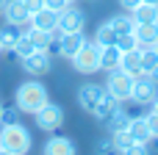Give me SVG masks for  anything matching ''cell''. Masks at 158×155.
<instances>
[{
  "label": "cell",
  "mask_w": 158,
  "mask_h": 155,
  "mask_svg": "<svg viewBox=\"0 0 158 155\" xmlns=\"http://www.w3.org/2000/svg\"><path fill=\"white\" fill-rule=\"evenodd\" d=\"M47 100H50L47 97V89L39 80H25L14 92V105L19 108V114H36Z\"/></svg>",
  "instance_id": "6da1fadb"
},
{
  "label": "cell",
  "mask_w": 158,
  "mask_h": 155,
  "mask_svg": "<svg viewBox=\"0 0 158 155\" xmlns=\"http://www.w3.org/2000/svg\"><path fill=\"white\" fill-rule=\"evenodd\" d=\"M0 150L8 155H25L31 150V133L25 125L11 122V125H0Z\"/></svg>",
  "instance_id": "7a4b0ae2"
},
{
  "label": "cell",
  "mask_w": 158,
  "mask_h": 155,
  "mask_svg": "<svg viewBox=\"0 0 158 155\" xmlns=\"http://www.w3.org/2000/svg\"><path fill=\"white\" fill-rule=\"evenodd\" d=\"M69 61H72L75 72H81V75H94V72H100V44H97L94 39H86L83 47H81Z\"/></svg>",
  "instance_id": "3957f363"
},
{
  "label": "cell",
  "mask_w": 158,
  "mask_h": 155,
  "mask_svg": "<svg viewBox=\"0 0 158 155\" xmlns=\"http://www.w3.org/2000/svg\"><path fill=\"white\" fill-rule=\"evenodd\" d=\"M131 89H133V78H131L128 72H122V69L108 72V80H106V94H111L114 100L125 103V100H131Z\"/></svg>",
  "instance_id": "277c9868"
},
{
  "label": "cell",
  "mask_w": 158,
  "mask_h": 155,
  "mask_svg": "<svg viewBox=\"0 0 158 155\" xmlns=\"http://www.w3.org/2000/svg\"><path fill=\"white\" fill-rule=\"evenodd\" d=\"M19 61H22V69H25L31 78H42V75H47V72L53 69V55H50L47 50H33V53L22 55Z\"/></svg>",
  "instance_id": "5b68a950"
},
{
  "label": "cell",
  "mask_w": 158,
  "mask_h": 155,
  "mask_svg": "<svg viewBox=\"0 0 158 155\" xmlns=\"http://www.w3.org/2000/svg\"><path fill=\"white\" fill-rule=\"evenodd\" d=\"M33 119H36V128H39V130L53 133V130H56V128H61V122H64V108L47 100V103L33 114Z\"/></svg>",
  "instance_id": "8992f818"
},
{
  "label": "cell",
  "mask_w": 158,
  "mask_h": 155,
  "mask_svg": "<svg viewBox=\"0 0 158 155\" xmlns=\"http://www.w3.org/2000/svg\"><path fill=\"white\" fill-rule=\"evenodd\" d=\"M156 97H158V86L153 83L150 75H139V78H133V89H131V100H133V103H139V105H150Z\"/></svg>",
  "instance_id": "52a82bcc"
},
{
  "label": "cell",
  "mask_w": 158,
  "mask_h": 155,
  "mask_svg": "<svg viewBox=\"0 0 158 155\" xmlns=\"http://www.w3.org/2000/svg\"><path fill=\"white\" fill-rule=\"evenodd\" d=\"M58 28H61V33L83 31V28H86V14H83L75 3H69L64 11H58Z\"/></svg>",
  "instance_id": "ba28073f"
},
{
  "label": "cell",
  "mask_w": 158,
  "mask_h": 155,
  "mask_svg": "<svg viewBox=\"0 0 158 155\" xmlns=\"http://www.w3.org/2000/svg\"><path fill=\"white\" fill-rule=\"evenodd\" d=\"M106 97V86L103 83H83L81 89H78V105L83 108V111H94V105L100 103Z\"/></svg>",
  "instance_id": "9c48e42d"
},
{
  "label": "cell",
  "mask_w": 158,
  "mask_h": 155,
  "mask_svg": "<svg viewBox=\"0 0 158 155\" xmlns=\"http://www.w3.org/2000/svg\"><path fill=\"white\" fill-rule=\"evenodd\" d=\"M3 17H6L8 25H17V28H25V25L31 22V11L25 8L22 0H6V6H3Z\"/></svg>",
  "instance_id": "30bf717a"
},
{
  "label": "cell",
  "mask_w": 158,
  "mask_h": 155,
  "mask_svg": "<svg viewBox=\"0 0 158 155\" xmlns=\"http://www.w3.org/2000/svg\"><path fill=\"white\" fill-rule=\"evenodd\" d=\"M133 36H136L139 50H144V47H156V42H158V22H136Z\"/></svg>",
  "instance_id": "8fae6325"
},
{
  "label": "cell",
  "mask_w": 158,
  "mask_h": 155,
  "mask_svg": "<svg viewBox=\"0 0 158 155\" xmlns=\"http://www.w3.org/2000/svg\"><path fill=\"white\" fill-rule=\"evenodd\" d=\"M83 42H86L83 31H75V33H61V36H58V55L72 58V55L83 47Z\"/></svg>",
  "instance_id": "7c38bea8"
},
{
  "label": "cell",
  "mask_w": 158,
  "mask_h": 155,
  "mask_svg": "<svg viewBox=\"0 0 158 155\" xmlns=\"http://www.w3.org/2000/svg\"><path fill=\"white\" fill-rule=\"evenodd\" d=\"M119 69H122V72H128L131 78L144 75V72H142V50H139V47L125 50V53H122V58H119Z\"/></svg>",
  "instance_id": "4fadbf2b"
},
{
  "label": "cell",
  "mask_w": 158,
  "mask_h": 155,
  "mask_svg": "<svg viewBox=\"0 0 158 155\" xmlns=\"http://www.w3.org/2000/svg\"><path fill=\"white\" fill-rule=\"evenodd\" d=\"M33 28L39 31H56L58 28V11H50V8H39L36 14H31V22Z\"/></svg>",
  "instance_id": "5bb4252c"
},
{
  "label": "cell",
  "mask_w": 158,
  "mask_h": 155,
  "mask_svg": "<svg viewBox=\"0 0 158 155\" xmlns=\"http://www.w3.org/2000/svg\"><path fill=\"white\" fill-rule=\"evenodd\" d=\"M44 155H75V141L64 139V136H53L44 141Z\"/></svg>",
  "instance_id": "9a60e30c"
},
{
  "label": "cell",
  "mask_w": 158,
  "mask_h": 155,
  "mask_svg": "<svg viewBox=\"0 0 158 155\" xmlns=\"http://www.w3.org/2000/svg\"><path fill=\"white\" fill-rule=\"evenodd\" d=\"M128 133L133 136V141L136 144H150L153 141V136H150V128H147V122H144V116H131V125H128Z\"/></svg>",
  "instance_id": "2e32d148"
},
{
  "label": "cell",
  "mask_w": 158,
  "mask_h": 155,
  "mask_svg": "<svg viewBox=\"0 0 158 155\" xmlns=\"http://www.w3.org/2000/svg\"><path fill=\"white\" fill-rule=\"evenodd\" d=\"M119 58H122V50H119L117 44L100 47V69H106V72L119 69Z\"/></svg>",
  "instance_id": "e0dca14e"
},
{
  "label": "cell",
  "mask_w": 158,
  "mask_h": 155,
  "mask_svg": "<svg viewBox=\"0 0 158 155\" xmlns=\"http://www.w3.org/2000/svg\"><path fill=\"white\" fill-rule=\"evenodd\" d=\"M111 144H114V153H122V155H133V147H136V141H133V136L128 133V128L114 130V133H111Z\"/></svg>",
  "instance_id": "ac0fdd59"
},
{
  "label": "cell",
  "mask_w": 158,
  "mask_h": 155,
  "mask_svg": "<svg viewBox=\"0 0 158 155\" xmlns=\"http://www.w3.org/2000/svg\"><path fill=\"white\" fill-rule=\"evenodd\" d=\"M131 17H133V22H158V6L139 3V6L131 8Z\"/></svg>",
  "instance_id": "d6986e66"
},
{
  "label": "cell",
  "mask_w": 158,
  "mask_h": 155,
  "mask_svg": "<svg viewBox=\"0 0 158 155\" xmlns=\"http://www.w3.org/2000/svg\"><path fill=\"white\" fill-rule=\"evenodd\" d=\"M19 36H22V31H19L17 25H8V22H6V28L0 31V50H6V53H14V47H17Z\"/></svg>",
  "instance_id": "ffe728a7"
},
{
  "label": "cell",
  "mask_w": 158,
  "mask_h": 155,
  "mask_svg": "<svg viewBox=\"0 0 158 155\" xmlns=\"http://www.w3.org/2000/svg\"><path fill=\"white\" fill-rule=\"evenodd\" d=\"M117 108H119V100H114L111 94H106V97H103V100H100V103L94 105L92 116H94V119H100V122H106V119H108V116H111V114H114Z\"/></svg>",
  "instance_id": "44dd1931"
},
{
  "label": "cell",
  "mask_w": 158,
  "mask_h": 155,
  "mask_svg": "<svg viewBox=\"0 0 158 155\" xmlns=\"http://www.w3.org/2000/svg\"><path fill=\"white\" fill-rule=\"evenodd\" d=\"M128 125H131V114H128L122 105H119V108H117V111H114V114L106 119V128H108V133H114V130H122V128H128Z\"/></svg>",
  "instance_id": "7402d4cb"
},
{
  "label": "cell",
  "mask_w": 158,
  "mask_h": 155,
  "mask_svg": "<svg viewBox=\"0 0 158 155\" xmlns=\"http://www.w3.org/2000/svg\"><path fill=\"white\" fill-rule=\"evenodd\" d=\"M108 22H111V28L117 31V36H122V33H133V28H136L131 11H128V14H119V17H111Z\"/></svg>",
  "instance_id": "603a6c76"
},
{
  "label": "cell",
  "mask_w": 158,
  "mask_h": 155,
  "mask_svg": "<svg viewBox=\"0 0 158 155\" xmlns=\"http://www.w3.org/2000/svg\"><path fill=\"white\" fill-rule=\"evenodd\" d=\"M94 42H97L100 47H108V44H117V31L111 28V22H103V25L97 28V33H94Z\"/></svg>",
  "instance_id": "cb8c5ba5"
},
{
  "label": "cell",
  "mask_w": 158,
  "mask_h": 155,
  "mask_svg": "<svg viewBox=\"0 0 158 155\" xmlns=\"http://www.w3.org/2000/svg\"><path fill=\"white\" fill-rule=\"evenodd\" d=\"M156 67H158V50L156 47H144V50H142V72L150 75Z\"/></svg>",
  "instance_id": "d4e9b609"
},
{
  "label": "cell",
  "mask_w": 158,
  "mask_h": 155,
  "mask_svg": "<svg viewBox=\"0 0 158 155\" xmlns=\"http://www.w3.org/2000/svg\"><path fill=\"white\" fill-rule=\"evenodd\" d=\"M117 47L125 53V50H133V47H139V44H136V36H133V33H122V36H117Z\"/></svg>",
  "instance_id": "484cf974"
},
{
  "label": "cell",
  "mask_w": 158,
  "mask_h": 155,
  "mask_svg": "<svg viewBox=\"0 0 158 155\" xmlns=\"http://www.w3.org/2000/svg\"><path fill=\"white\" fill-rule=\"evenodd\" d=\"M33 50H36V47L31 44V39H28V36H19V42H17V47H14V53H17L19 58H22V55H28V53H33Z\"/></svg>",
  "instance_id": "4316f807"
},
{
  "label": "cell",
  "mask_w": 158,
  "mask_h": 155,
  "mask_svg": "<svg viewBox=\"0 0 158 155\" xmlns=\"http://www.w3.org/2000/svg\"><path fill=\"white\" fill-rule=\"evenodd\" d=\"M144 122H147V128H150V136H153V141H156V139H158V114H156V111L144 114Z\"/></svg>",
  "instance_id": "83f0119b"
},
{
  "label": "cell",
  "mask_w": 158,
  "mask_h": 155,
  "mask_svg": "<svg viewBox=\"0 0 158 155\" xmlns=\"http://www.w3.org/2000/svg\"><path fill=\"white\" fill-rule=\"evenodd\" d=\"M11 122H19V108H3V125H11Z\"/></svg>",
  "instance_id": "f1b7e54d"
},
{
  "label": "cell",
  "mask_w": 158,
  "mask_h": 155,
  "mask_svg": "<svg viewBox=\"0 0 158 155\" xmlns=\"http://www.w3.org/2000/svg\"><path fill=\"white\" fill-rule=\"evenodd\" d=\"M69 3L67 0H44V8H50V11H64Z\"/></svg>",
  "instance_id": "f546056e"
},
{
  "label": "cell",
  "mask_w": 158,
  "mask_h": 155,
  "mask_svg": "<svg viewBox=\"0 0 158 155\" xmlns=\"http://www.w3.org/2000/svg\"><path fill=\"white\" fill-rule=\"evenodd\" d=\"M22 3H25V8H28L31 14H36L39 8H44V0H22Z\"/></svg>",
  "instance_id": "4dcf8cb0"
},
{
  "label": "cell",
  "mask_w": 158,
  "mask_h": 155,
  "mask_svg": "<svg viewBox=\"0 0 158 155\" xmlns=\"http://www.w3.org/2000/svg\"><path fill=\"white\" fill-rule=\"evenodd\" d=\"M111 150H114L111 139H108V141H106V139H100V141H97V153H111Z\"/></svg>",
  "instance_id": "1f68e13d"
},
{
  "label": "cell",
  "mask_w": 158,
  "mask_h": 155,
  "mask_svg": "<svg viewBox=\"0 0 158 155\" xmlns=\"http://www.w3.org/2000/svg\"><path fill=\"white\" fill-rule=\"evenodd\" d=\"M139 3H142V0H119V6H122V8H128V11H131L133 6H139Z\"/></svg>",
  "instance_id": "d6a6232c"
},
{
  "label": "cell",
  "mask_w": 158,
  "mask_h": 155,
  "mask_svg": "<svg viewBox=\"0 0 158 155\" xmlns=\"http://www.w3.org/2000/svg\"><path fill=\"white\" fill-rule=\"evenodd\" d=\"M150 78H153V83H156V86H158V67H156V69H153V72H150Z\"/></svg>",
  "instance_id": "836d02e7"
},
{
  "label": "cell",
  "mask_w": 158,
  "mask_h": 155,
  "mask_svg": "<svg viewBox=\"0 0 158 155\" xmlns=\"http://www.w3.org/2000/svg\"><path fill=\"white\" fill-rule=\"evenodd\" d=\"M150 111H156V114H158V97L153 100V103H150Z\"/></svg>",
  "instance_id": "e575fe53"
},
{
  "label": "cell",
  "mask_w": 158,
  "mask_h": 155,
  "mask_svg": "<svg viewBox=\"0 0 158 155\" xmlns=\"http://www.w3.org/2000/svg\"><path fill=\"white\" fill-rule=\"evenodd\" d=\"M142 3H153V6H158V0H142Z\"/></svg>",
  "instance_id": "d590c367"
},
{
  "label": "cell",
  "mask_w": 158,
  "mask_h": 155,
  "mask_svg": "<svg viewBox=\"0 0 158 155\" xmlns=\"http://www.w3.org/2000/svg\"><path fill=\"white\" fill-rule=\"evenodd\" d=\"M0 125H3V105H0Z\"/></svg>",
  "instance_id": "8d00e7d4"
},
{
  "label": "cell",
  "mask_w": 158,
  "mask_h": 155,
  "mask_svg": "<svg viewBox=\"0 0 158 155\" xmlns=\"http://www.w3.org/2000/svg\"><path fill=\"white\" fill-rule=\"evenodd\" d=\"M3 6H6V0H0V11H3Z\"/></svg>",
  "instance_id": "74e56055"
},
{
  "label": "cell",
  "mask_w": 158,
  "mask_h": 155,
  "mask_svg": "<svg viewBox=\"0 0 158 155\" xmlns=\"http://www.w3.org/2000/svg\"><path fill=\"white\" fill-rule=\"evenodd\" d=\"M89 3H97V0H89Z\"/></svg>",
  "instance_id": "f35d334b"
},
{
  "label": "cell",
  "mask_w": 158,
  "mask_h": 155,
  "mask_svg": "<svg viewBox=\"0 0 158 155\" xmlns=\"http://www.w3.org/2000/svg\"><path fill=\"white\" fill-rule=\"evenodd\" d=\"M67 3H75V0H67Z\"/></svg>",
  "instance_id": "ab89813d"
},
{
  "label": "cell",
  "mask_w": 158,
  "mask_h": 155,
  "mask_svg": "<svg viewBox=\"0 0 158 155\" xmlns=\"http://www.w3.org/2000/svg\"><path fill=\"white\" fill-rule=\"evenodd\" d=\"M156 50H158V42H156Z\"/></svg>",
  "instance_id": "60d3db41"
},
{
  "label": "cell",
  "mask_w": 158,
  "mask_h": 155,
  "mask_svg": "<svg viewBox=\"0 0 158 155\" xmlns=\"http://www.w3.org/2000/svg\"><path fill=\"white\" fill-rule=\"evenodd\" d=\"M0 53H3V50H0Z\"/></svg>",
  "instance_id": "b9f144b4"
},
{
  "label": "cell",
  "mask_w": 158,
  "mask_h": 155,
  "mask_svg": "<svg viewBox=\"0 0 158 155\" xmlns=\"http://www.w3.org/2000/svg\"><path fill=\"white\" fill-rule=\"evenodd\" d=\"M0 153H3V150H0Z\"/></svg>",
  "instance_id": "7bdbcfd3"
}]
</instances>
